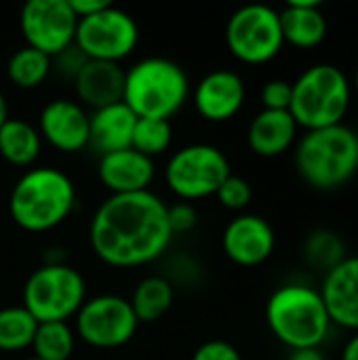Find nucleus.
Listing matches in <instances>:
<instances>
[{"mask_svg":"<svg viewBox=\"0 0 358 360\" xmlns=\"http://www.w3.org/2000/svg\"><path fill=\"white\" fill-rule=\"evenodd\" d=\"M298 129L289 110H262L249 124L247 143L257 156L274 158L298 141Z\"/></svg>","mask_w":358,"mask_h":360,"instance_id":"obj_20","label":"nucleus"},{"mask_svg":"<svg viewBox=\"0 0 358 360\" xmlns=\"http://www.w3.org/2000/svg\"><path fill=\"white\" fill-rule=\"evenodd\" d=\"M190 95V80L184 68L165 57H146L124 72L122 103L137 118L169 120Z\"/></svg>","mask_w":358,"mask_h":360,"instance_id":"obj_4","label":"nucleus"},{"mask_svg":"<svg viewBox=\"0 0 358 360\" xmlns=\"http://www.w3.org/2000/svg\"><path fill=\"white\" fill-rule=\"evenodd\" d=\"M78 17L68 0H30L19 15V27L25 44L51 59L74 44Z\"/></svg>","mask_w":358,"mask_h":360,"instance_id":"obj_12","label":"nucleus"},{"mask_svg":"<svg viewBox=\"0 0 358 360\" xmlns=\"http://www.w3.org/2000/svg\"><path fill=\"white\" fill-rule=\"evenodd\" d=\"M76 346V333L68 323H38L32 350L34 359L70 360Z\"/></svg>","mask_w":358,"mask_h":360,"instance_id":"obj_26","label":"nucleus"},{"mask_svg":"<svg viewBox=\"0 0 358 360\" xmlns=\"http://www.w3.org/2000/svg\"><path fill=\"white\" fill-rule=\"evenodd\" d=\"M291 97H293V82L283 78L268 80L262 89L264 110H289Z\"/></svg>","mask_w":358,"mask_h":360,"instance_id":"obj_30","label":"nucleus"},{"mask_svg":"<svg viewBox=\"0 0 358 360\" xmlns=\"http://www.w3.org/2000/svg\"><path fill=\"white\" fill-rule=\"evenodd\" d=\"M266 323L289 350L321 348L333 325L321 291L302 283L283 285L270 295Z\"/></svg>","mask_w":358,"mask_h":360,"instance_id":"obj_3","label":"nucleus"},{"mask_svg":"<svg viewBox=\"0 0 358 360\" xmlns=\"http://www.w3.org/2000/svg\"><path fill=\"white\" fill-rule=\"evenodd\" d=\"M139 321L120 295H97L87 300L76 312L74 333L91 348L114 350L129 344L137 333Z\"/></svg>","mask_w":358,"mask_h":360,"instance_id":"obj_11","label":"nucleus"},{"mask_svg":"<svg viewBox=\"0 0 358 360\" xmlns=\"http://www.w3.org/2000/svg\"><path fill=\"white\" fill-rule=\"evenodd\" d=\"M245 80L232 70H213L194 86L192 101L200 118L209 122H226L245 105Z\"/></svg>","mask_w":358,"mask_h":360,"instance_id":"obj_13","label":"nucleus"},{"mask_svg":"<svg viewBox=\"0 0 358 360\" xmlns=\"http://www.w3.org/2000/svg\"><path fill=\"white\" fill-rule=\"evenodd\" d=\"M173 300L175 289L171 281L165 276H148L135 287L129 304L139 323H154L171 310Z\"/></svg>","mask_w":358,"mask_h":360,"instance_id":"obj_23","label":"nucleus"},{"mask_svg":"<svg viewBox=\"0 0 358 360\" xmlns=\"http://www.w3.org/2000/svg\"><path fill=\"white\" fill-rule=\"evenodd\" d=\"M84 61H87V57L72 44L70 49H65L63 53H59L57 57H53V68L59 72V74H63L65 78H76V74L80 72V68L84 65Z\"/></svg>","mask_w":358,"mask_h":360,"instance_id":"obj_33","label":"nucleus"},{"mask_svg":"<svg viewBox=\"0 0 358 360\" xmlns=\"http://www.w3.org/2000/svg\"><path fill=\"white\" fill-rule=\"evenodd\" d=\"M287 360H327L321 348H304V350H291Z\"/></svg>","mask_w":358,"mask_h":360,"instance_id":"obj_35","label":"nucleus"},{"mask_svg":"<svg viewBox=\"0 0 358 360\" xmlns=\"http://www.w3.org/2000/svg\"><path fill=\"white\" fill-rule=\"evenodd\" d=\"M68 4L78 19H84V17H91V15L103 11L110 4V0H68Z\"/></svg>","mask_w":358,"mask_h":360,"instance_id":"obj_34","label":"nucleus"},{"mask_svg":"<svg viewBox=\"0 0 358 360\" xmlns=\"http://www.w3.org/2000/svg\"><path fill=\"white\" fill-rule=\"evenodd\" d=\"M76 207L74 181L59 169L25 171L8 196L11 219L25 232H49L61 226Z\"/></svg>","mask_w":358,"mask_h":360,"instance_id":"obj_2","label":"nucleus"},{"mask_svg":"<svg viewBox=\"0 0 358 360\" xmlns=\"http://www.w3.org/2000/svg\"><path fill=\"white\" fill-rule=\"evenodd\" d=\"M352 99V86L342 68L333 63H314L293 82L289 112L298 127L306 131L342 124Z\"/></svg>","mask_w":358,"mask_h":360,"instance_id":"obj_6","label":"nucleus"},{"mask_svg":"<svg viewBox=\"0 0 358 360\" xmlns=\"http://www.w3.org/2000/svg\"><path fill=\"white\" fill-rule=\"evenodd\" d=\"M38 133L59 152H80L89 146V114L78 101L53 99L40 112Z\"/></svg>","mask_w":358,"mask_h":360,"instance_id":"obj_15","label":"nucleus"},{"mask_svg":"<svg viewBox=\"0 0 358 360\" xmlns=\"http://www.w3.org/2000/svg\"><path fill=\"white\" fill-rule=\"evenodd\" d=\"M173 141V127L171 120L160 118H137L131 148L139 154L154 160V156H160L169 150Z\"/></svg>","mask_w":358,"mask_h":360,"instance_id":"obj_27","label":"nucleus"},{"mask_svg":"<svg viewBox=\"0 0 358 360\" xmlns=\"http://www.w3.org/2000/svg\"><path fill=\"white\" fill-rule=\"evenodd\" d=\"M53 70V59L32 46H21L17 49L8 63H6V76L17 89H38L51 74Z\"/></svg>","mask_w":358,"mask_h":360,"instance_id":"obj_24","label":"nucleus"},{"mask_svg":"<svg viewBox=\"0 0 358 360\" xmlns=\"http://www.w3.org/2000/svg\"><path fill=\"white\" fill-rule=\"evenodd\" d=\"M137 116L120 101L89 114V146L99 154H112L131 148Z\"/></svg>","mask_w":358,"mask_h":360,"instance_id":"obj_19","label":"nucleus"},{"mask_svg":"<svg viewBox=\"0 0 358 360\" xmlns=\"http://www.w3.org/2000/svg\"><path fill=\"white\" fill-rule=\"evenodd\" d=\"M42 137L38 129L25 120L8 118L0 127V156L13 167H30L38 160Z\"/></svg>","mask_w":358,"mask_h":360,"instance_id":"obj_22","label":"nucleus"},{"mask_svg":"<svg viewBox=\"0 0 358 360\" xmlns=\"http://www.w3.org/2000/svg\"><path fill=\"white\" fill-rule=\"evenodd\" d=\"M354 89H357V93H358V70H357V74H354Z\"/></svg>","mask_w":358,"mask_h":360,"instance_id":"obj_38","label":"nucleus"},{"mask_svg":"<svg viewBox=\"0 0 358 360\" xmlns=\"http://www.w3.org/2000/svg\"><path fill=\"white\" fill-rule=\"evenodd\" d=\"M226 44L243 63L257 65L274 59L285 44L279 11L268 4L241 6L228 19Z\"/></svg>","mask_w":358,"mask_h":360,"instance_id":"obj_9","label":"nucleus"},{"mask_svg":"<svg viewBox=\"0 0 358 360\" xmlns=\"http://www.w3.org/2000/svg\"><path fill=\"white\" fill-rule=\"evenodd\" d=\"M27 360H40V359H34V356H32V359H27Z\"/></svg>","mask_w":358,"mask_h":360,"instance_id":"obj_40","label":"nucleus"},{"mask_svg":"<svg viewBox=\"0 0 358 360\" xmlns=\"http://www.w3.org/2000/svg\"><path fill=\"white\" fill-rule=\"evenodd\" d=\"M357 169H358V152H357Z\"/></svg>","mask_w":358,"mask_h":360,"instance_id":"obj_39","label":"nucleus"},{"mask_svg":"<svg viewBox=\"0 0 358 360\" xmlns=\"http://www.w3.org/2000/svg\"><path fill=\"white\" fill-rule=\"evenodd\" d=\"M74 89L80 103L93 112L120 103L124 91V70L118 63L87 59L74 78Z\"/></svg>","mask_w":358,"mask_h":360,"instance_id":"obj_18","label":"nucleus"},{"mask_svg":"<svg viewBox=\"0 0 358 360\" xmlns=\"http://www.w3.org/2000/svg\"><path fill=\"white\" fill-rule=\"evenodd\" d=\"M167 207L150 190L112 194L91 219L93 253L112 268H137L156 262L173 240Z\"/></svg>","mask_w":358,"mask_h":360,"instance_id":"obj_1","label":"nucleus"},{"mask_svg":"<svg viewBox=\"0 0 358 360\" xmlns=\"http://www.w3.org/2000/svg\"><path fill=\"white\" fill-rule=\"evenodd\" d=\"M87 302V283L68 264H42L23 287V308L36 323H68Z\"/></svg>","mask_w":358,"mask_h":360,"instance_id":"obj_7","label":"nucleus"},{"mask_svg":"<svg viewBox=\"0 0 358 360\" xmlns=\"http://www.w3.org/2000/svg\"><path fill=\"white\" fill-rule=\"evenodd\" d=\"M97 175L103 188L112 194H137L150 190L156 167L152 158L139 154L133 148H127L99 156Z\"/></svg>","mask_w":358,"mask_h":360,"instance_id":"obj_16","label":"nucleus"},{"mask_svg":"<svg viewBox=\"0 0 358 360\" xmlns=\"http://www.w3.org/2000/svg\"><path fill=\"white\" fill-rule=\"evenodd\" d=\"M279 17L285 42L300 49L319 46L329 30L319 0H289L285 8L279 11Z\"/></svg>","mask_w":358,"mask_h":360,"instance_id":"obj_21","label":"nucleus"},{"mask_svg":"<svg viewBox=\"0 0 358 360\" xmlns=\"http://www.w3.org/2000/svg\"><path fill=\"white\" fill-rule=\"evenodd\" d=\"M139 44V25L122 8L112 2L84 19H78L74 46L93 61L120 63Z\"/></svg>","mask_w":358,"mask_h":360,"instance_id":"obj_10","label":"nucleus"},{"mask_svg":"<svg viewBox=\"0 0 358 360\" xmlns=\"http://www.w3.org/2000/svg\"><path fill=\"white\" fill-rule=\"evenodd\" d=\"M192 360H243V356L232 344L222 340H211L196 348Z\"/></svg>","mask_w":358,"mask_h":360,"instance_id":"obj_32","label":"nucleus"},{"mask_svg":"<svg viewBox=\"0 0 358 360\" xmlns=\"http://www.w3.org/2000/svg\"><path fill=\"white\" fill-rule=\"evenodd\" d=\"M321 295L331 323L358 331V255H348L325 274Z\"/></svg>","mask_w":358,"mask_h":360,"instance_id":"obj_17","label":"nucleus"},{"mask_svg":"<svg viewBox=\"0 0 358 360\" xmlns=\"http://www.w3.org/2000/svg\"><path fill=\"white\" fill-rule=\"evenodd\" d=\"M226 255L238 266H260L264 264L276 247V234L268 219L253 213H243L234 217L222 236Z\"/></svg>","mask_w":358,"mask_h":360,"instance_id":"obj_14","label":"nucleus"},{"mask_svg":"<svg viewBox=\"0 0 358 360\" xmlns=\"http://www.w3.org/2000/svg\"><path fill=\"white\" fill-rule=\"evenodd\" d=\"M217 200L222 202V207L230 209V211H243L251 198H253V190H251V184L245 179V177H238V175H230L222 186L219 190L215 192Z\"/></svg>","mask_w":358,"mask_h":360,"instance_id":"obj_29","label":"nucleus"},{"mask_svg":"<svg viewBox=\"0 0 358 360\" xmlns=\"http://www.w3.org/2000/svg\"><path fill=\"white\" fill-rule=\"evenodd\" d=\"M167 219H169V228L175 234H184V232H190L196 221H198V215H196V209L190 205V202H175L171 207H167Z\"/></svg>","mask_w":358,"mask_h":360,"instance_id":"obj_31","label":"nucleus"},{"mask_svg":"<svg viewBox=\"0 0 358 360\" xmlns=\"http://www.w3.org/2000/svg\"><path fill=\"white\" fill-rule=\"evenodd\" d=\"M38 323L23 306H11L0 310V350L19 352L32 348Z\"/></svg>","mask_w":358,"mask_h":360,"instance_id":"obj_25","label":"nucleus"},{"mask_svg":"<svg viewBox=\"0 0 358 360\" xmlns=\"http://www.w3.org/2000/svg\"><path fill=\"white\" fill-rule=\"evenodd\" d=\"M8 118H11V116H8V103H6L4 95L0 93V127H2Z\"/></svg>","mask_w":358,"mask_h":360,"instance_id":"obj_37","label":"nucleus"},{"mask_svg":"<svg viewBox=\"0 0 358 360\" xmlns=\"http://www.w3.org/2000/svg\"><path fill=\"white\" fill-rule=\"evenodd\" d=\"M230 175L228 156L211 143H192L177 150L165 169L169 190L184 202L215 196Z\"/></svg>","mask_w":358,"mask_h":360,"instance_id":"obj_8","label":"nucleus"},{"mask_svg":"<svg viewBox=\"0 0 358 360\" xmlns=\"http://www.w3.org/2000/svg\"><path fill=\"white\" fill-rule=\"evenodd\" d=\"M358 135L342 124L306 131L295 146V167L317 190H335L357 173Z\"/></svg>","mask_w":358,"mask_h":360,"instance_id":"obj_5","label":"nucleus"},{"mask_svg":"<svg viewBox=\"0 0 358 360\" xmlns=\"http://www.w3.org/2000/svg\"><path fill=\"white\" fill-rule=\"evenodd\" d=\"M346 257L344 240L331 230H314L306 240V259L312 266L325 270V274Z\"/></svg>","mask_w":358,"mask_h":360,"instance_id":"obj_28","label":"nucleus"},{"mask_svg":"<svg viewBox=\"0 0 358 360\" xmlns=\"http://www.w3.org/2000/svg\"><path fill=\"white\" fill-rule=\"evenodd\" d=\"M342 360H358V331L348 340L342 350Z\"/></svg>","mask_w":358,"mask_h":360,"instance_id":"obj_36","label":"nucleus"}]
</instances>
